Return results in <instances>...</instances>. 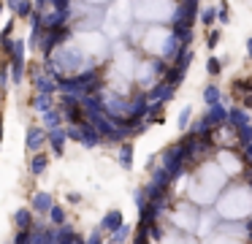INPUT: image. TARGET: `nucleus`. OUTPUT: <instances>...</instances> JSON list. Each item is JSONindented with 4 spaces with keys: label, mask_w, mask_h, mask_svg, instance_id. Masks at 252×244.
<instances>
[{
    "label": "nucleus",
    "mask_w": 252,
    "mask_h": 244,
    "mask_svg": "<svg viewBox=\"0 0 252 244\" xmlns=\"http://www.w3.org/2000/svg\"><path fill=\"white\" fill-rule=\"evenodd\" d=\"M250 206H252V198L244 193V190H239V193L228 195L220 209H222L228 217H239V214H244V211H250Z\"/></svg>",
    "instance_id": "f257e3e1"
}]
</instances>
